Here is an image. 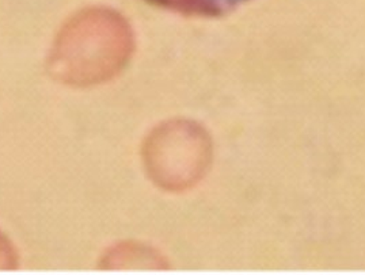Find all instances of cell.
I'll return each instance as SVG.
<instances>
[{"instance_id":"obj_2","label":"cell","mask_w":365,"mask_h":275,"mask_svg":"<svg viewBox=\"0 0 365 275\" xmlns=\"http://www.w3.org/2000/svg\"><path fill=\"white\" fill-rule=\"evenodd\" d=\"M150 3L187 15H223L246 0H148Z\"/></svg>"},{"instance_id":"obj_3","label":"cell","mask_w":365,"mask_h":275,"mask_svg":"<svg viewBox=\"0 0 365 275\" xmlns=\"http://www.w3.org/2000/svg\"><path fill=\"white\" fill-rule=\"evenodd\" d=\"M11 251L6 244V242L0 237V264H9L11 263Z\"/></svg>"},{"instance_id":"obj_1","label":"cell","mask_w":365,"mask_h":275,"mask_svg":"<svg viewBox=\"0 0 365 275\" xmlns=\"http://www.w3.org/2000/svg\"><path fill=\"white\" fill-rule=\"evenodd\" d=\"M132 51L127 22L102 9L87 10L63 28L51 56V71L63 82H105L124 67Z\"/></svg>"}]
</instances>
